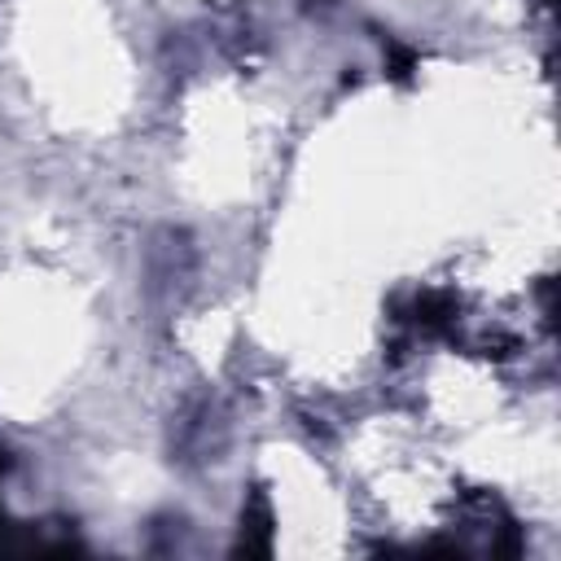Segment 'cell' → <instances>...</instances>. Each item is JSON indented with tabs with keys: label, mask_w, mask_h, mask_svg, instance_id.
<instances>
[{
	"label": "cell",
	"mask_w": 561,
	"mask_h": 561,
	"mask_svg": "<svg viewBox=\"0 0 561 561\" xmlns=\"http://www.w3.org/2000/svg\"><path fill=\"white\" fill-rule=\"evenodd\" d=\"M0 469H4V456H0Z\"/></svg>",
	"instance_id": "cell-1"
}]
</instances>
